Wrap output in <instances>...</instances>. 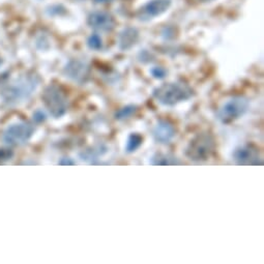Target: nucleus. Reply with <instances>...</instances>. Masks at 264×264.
<instances>
[{"label": "nucleus", "mask_w": 264, "mask_h": 264, "mask_svg": "<svg viewBox=\"0 0 264 264\" xmlns=\"http://www.w3.org/2000/svg\"><path fill=\"white\" fill-rule=\"evenodd\" d=\"M34 127L29 123H19L10 126L4 133L3 139L10 145H21L32 137Z\"/></svg>", "instance_id": "423d86ee"}, {"label": "nucleus", "mask_w": 264, "mask_h": 264, "mask_svg": "<svg viewBox=\"0 0 264 264\" xmlns=\"http://www.w3.org/2000/svg\"><path fill=\"white\" fill-rule=\"evenodd\" d=\"M3 64V60H2V57H0V65H2Z\"/></svg>", "instance_id": "5701e85b"}, {"label": "nucleus", "mask_w": 264, "mask_h": 264, "mask_svg": "<svg viewBox=\"0 0 264 264\" xmlns=\"http://www.w3.org/2000/svg\"><path fill=\"white\" fill-rule=\"evenodd\" d=\"M216 148L214 137L208 133L198 134L194 137L186 150V155L194 162H203L209 160Z\"/></svg>", "instance_id": "f03ea898"}, {"label": "nucleus", "mask_w": 264, "mask_h": 264, "mask_svg": "<svg viewBox=\"0 0 264 264\" xmlns=\"http://www.w3.org/2000/svg\"><path fill=\"white\" fill-rule=\"evenodd\" d=\"M65 75L70 78L71 80L83 84L85 83L89 78L90 69L89 66L81 60L73 59L69 62V64L65 68Z\"/></svg>", "instance_id": "1a4fd4ad"}, {"label": "nucleus", "mask_w": 264, "mask_h": 264, "mask_svg": "<svg viewBox=\"0 0 264 264\" xmlns=\"http://www.w3.org/2000/svg\"><path fill=\"white\" fill-rule=\"evenodd\" d=\"M171 6V0H150L140 9L138 16L140 20H149L164 14Z\"/></svg>", "instance_id": "6e6552de"}, {"label": "nucleus", "mask_w": 264, "mask_h": 264, "mask_svg": "<svg viewBox=\"0 0 264 264\" xmlns=\"http://www.w3.org/2000/svg\"><path fill=\"white\" fill-rule=\"evenodd\" d=\"M38 85V79L34 75L23 76L17 80L5 92V97L9 101H22L27 99Z\"/></svg>", "instance_id": "39448f33"}, {"label": "nucleus", "mask_w": 264, "mask_h": 264, "mask_svg": "<svg viewBox=\"0 0 264 264\" xmlns=\"http://www.w3.org/2000/svg\"><path fill=\"white\" fill-rule=\"evenodd\" d=\"M12 149L9 148H0V163L6 162L13 156Z\"/></svg>", "instance_id": "6ab92c4d"}, {"label": "nucleus", "mask_w": 264, "mask_h": 264, "mask_svg": "<svg viewBox=\"0 0 264 264\" xmlns=\"http://www.w3.org/2000/svg\"><path fill=\"white\" fill-rule=\"evenodd\" d=\"M150 74H151V76H152L154 79L162 80V79H164V78L167 76L168 72H167V70H166L165 68H163V67H153V68L150 70Z\"/></svg>", "instance_id": "a211bd4d"}, {"label": "nucleus", "mask_w": 264, "mask_h": 264, "mask_svg": "<svg viewBox=\"0 0 264 264\" xmlns=\"http://www.w3.org/2000/svg\"><path fill=\"white\" fill-rule=\"evenodd\" d=\"M87 23L91 28L104 32H111L116 26V21L114 17L109 13L101 11L91 13L88 16Z\"/></svg>", "instance_id": "0eeeda50"}, {"label": "nucleus", "mask_w": 264, "mask_h": 264, "mask_svg": "<svg viewBox=\"0 0 264 264\" xmlns=\"http://www.w3.org/2000/svg\"><path fill=\"white\" fill-rule=\"evenodd\" d=\"M233 158L239 165H262L259 151L253 145H245L236 148Z\"/></svg>", "instance_id": "9d476101"}, {"label": "nucleus", "mask_w": 264, "mask_h": 264, "mask_svg": "<svg viewBox=\"0 0 264 264\" xmlns=\"http://www.w3.org/2000/svg\"><path fill=\"white\" fill-rule=\"evenodd\" d=\"M150 164L154 166H169V165H179L178 158L172 154L156 153L150 158Z\"/></svg>", "instance_id": "4468645a"}, {"label": "nucleus", "mask_w": 264, "mask_h": 264, "mask_svg": "<svg viewBox=\"0 0 264 264\" xmlns=\"http://www.w3.org/2000/svg\"><path fill=\"white\" fill-rule=\"evenodd\" d=\"M33 119L36 121V123H43L46 120V114L43 112V111H36L34 114H33Z\"/></svg>", "instance_id": "aec40b11"}, {"label": "nucleus", "mask_w": 264, "mask_h": 264, "mask_svg": "<svg viewBox=\"0 0 264 264\" xmlns=\"http://www.w3.org/2000/svg\"><path fill=\"white\" fill-rule=\"evenodd\" d=\"M58 164H59V165H75L76 163L72 160V158H70V157H64V158H62V160L59 161Z\"/></svg>", "instance_id": "412c9836"}, {"label": "nucleus", "mask_w": 264, "mask_h": 264, "mask_svg": "<svg viewBox=\"0 0 264 264\" xmlns=\"http://www.w3.org/2000/svg\"><path fill=\"white\" fill-rule=\"evenodd\" d=\"M153 97L163 106L172 107L194 96L193 89L185 83H165L152 91Z\"/></svg>", "instance_id": "f257e3e1"}, {"label": "nucleus", "mask_w": 264, "mask_h": 264, "mask_svg": "<svg viewBox=\"0 0 264 264\" xmlns=\"http://www.w3.org/2000/svg\"><path fill=\"white\" fill-rule=\"evenodd\" d=\"M176 135L174 126L167 120H158L153 127L152 136L155 142L161 144L170 143Z\"/></svg>", "instance_id": "9b49d317"}, {"label": "nucleus", "mask_w": 264, "mask_h": 264, "mask_svg": "<svg viewBox=\"0 0 264 264\" xmlns=\"http://www.w3.org/2000/svg\"><path fill=\"white\" fill-rule=\"evenodd\" d=\"M190 3H207V2H211V0H189Z\"/></svg>", "instance_id": "4be33fe9"}, {"label": "nucleus", "mask_w": 264, "mask_h": 264, "mask_svg": "<svg viewBox=\"0 0 264 264\" xmlns=\"http://www.w3.org/2000/svg\"><path fill=\"white\" fill-rule=\"evenodd\" d=\"M249 107L250 101L247 97L241 95L233 96L223 104L217 113V117L223 125H230L243 116Z\"/></svg>", "instance_id": "20e7f679"}, {"label": "nucleus", "mask_w": 264, "mask_h": 264, "mask_svg": "<svg viewBox=\"0 0 264 264\" xmlns=\"http://www.w3.org/2000/svg\"><path fill=\"white\" fill-rule=\"evenodd\" d=\"M137 111H138V107L136 105H127L115 113L114 117L116 120H119V121L127 120L132 116H134L137 113Z\"/></svg>", "instance_id": "dca6fc26"}, {"label": "nucleus", "mask_w": 264, "mask_h": 264, "mask_svg": "<svg viewBox=\"0 0 264 264\" xmlns=\"http://www.w3.org/2000/svg\"><path fill=\"white\" fill-rule=\"evenodd\" d=\"M143 143V137L138 133H132L128 137L126 144V152L133 153L137 151Z\"/></svg>", "instance_id": "2eb2a0df"}, {"label": "nucleus", "mask_w": 264, "mask_h": 264, "mask_svg": "<svg viewBox=\"0 0 264 264\" xmlns=\"http://www.w3.org/2000/svg\"><path fill=\"white\" fill-rule=\"evenodd\" d=\"M87 46L89 47V49L91 50H95L98 51L103 48V40L101 37L97 34V33H93L91 34L88 39H87Z\"/></svg>", "instance_id": "f3484780"}, {"label": "nucleus", "mask_w": 264, "mask_h": 264, "mask_svg": "<svg viewBox=\"0 0 264 264\" xmlns=\"http://www.w3.org/2000/svg\"><path fill=\"white\" fill-rule=\"evenodd\" d=\"M139 38V32L136 28L128 27L124 29L118 36V47L121 50H129L136 45Z\"/></svg>", "instance_id": "f8f14e48"}, {"label": "nucleus", "mask_w": 264, "mask_h": 264, "mask_svg": "<svg viewBox=\"0 0 264 264\" xmlns=\"http://www.w3.org/2000/svg\"><path fill=\"white\" fill-rule=\"evenodd\" d=\"M106 152H107V147H106L103 144H98V145H95L91 148L83 150L80 153V156H81L83 161L94 164V161L98 160V157L103 156Z\"/></svg>", "instance_id": "ddd939ff"}, {"label": "nucleus", "mask_w": 264, "mask_h": 264, "mask_svg": "<svg viewBox=\"0 0 264 264\" xmlns=\"http://www.w3.org/2000/svg\"><path fill=\"white\" fill-rule=\"evenodd\" d=\"M43 100L49 113L54 118L63 117L68 111V97L65 91L55 84H51L45 89Z\"/></svg>", "instance_id": "7ed1b4c3"}]
</instances>
